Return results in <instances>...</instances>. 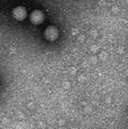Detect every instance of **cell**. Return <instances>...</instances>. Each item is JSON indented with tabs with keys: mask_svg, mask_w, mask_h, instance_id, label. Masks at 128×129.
<instances>
[{
	"mask_svg": "<svg viewBox=\"0 0 128 129\" xmlns=\"http://www.w3.org/2000/svg\"><path fill=\"white\" fill-rule=\"evenodd\" d=\"M44 36H45V38L47 39V41H51V42L55 41L58 37V29L54 26L47 27V28L45 29V31H44Z\"/></svg>",
	"mask_w": 128,
	"mask_h": 129,
	"instance_id": "obj_1",
	"label": "cell"
},
{
	"mask_svg": "<svg viewBox=\"0 0 128 129\" xmlns=\"http://www.w3.org/2000/svg\"><path fill=\"white\" fill-rule=\"evenodd\" d=\"M13 17L16 19V20H18V21L24 20V19L27 17L26 8H25V7H21V6L16 7V8L13 10Z\"/></svg>",
	"mask_w": 128,
	"mask_h": 129,
	"instance_id": "obj_2",
	"label": "cell"
},
{
	"mask_svg": "<svg viewBox=\"0 0 128 129\" xmlns=\"http://www.w3.org/2000/svg\"><path fill=\"white\" fill-rule=\"evenodd\" d=\"M29 19H30V21L33 24L39 25L44 21V14L41 10H34V11H31Z\"/></svg>",
	"mask_w": 128,
	"mask_h": 129,
	"instance_id": "obj_3",
	"label": "cell"
}]
</instances>
